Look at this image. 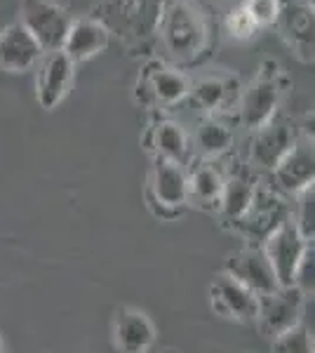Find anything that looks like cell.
Segmentation results:
<instances>
[{
	"label": "cell",
	"mask_w": 315,
	"mask_h": 353,
	"mask_svg": "<svg viewBox=\"0 0 315 353\" xmlns=\"http://www.w3.org/2000/svg\"><path fill=\"white\" fill-rule=\"evenodd\" d=\"M158 28L167 52L179 61L196 59L207 43V26L196 0H163Z\"/></svg>",
	"instance_id": "1"
},
{
	"label": "cell",
	"mask_w": 315,
	"mask_h": 353,
	"mask_svg": "<svg viewBox=\"0 0 315 353\" xmlns=\"http://www.w3.org/2000/svg\"><path fill=\"white\" fill-rule=\"evenodd\" d=\"M296 139H299L296 125L287 121V118L273 116L263 128L254 130V139H252V149H250L252 165L271 172L287 156V151L296 144Z\"/></svg>",
	"instance_id": "10"
},
{
	"label": "cell",
	"mask_w": 315,
	"mask_h": 353,
	"mask_svg": "<svg viewBox=\"0 0 315 353\" xmlns=\"http://www.w3.org/2000/svg\"><path fill=\"white\" fill-rule=\"evenodd\" d=\"M146 205L153 212V217L160 221H174L181 217V212H184V208H170V205H165V203H158L156 198H151L148 193H146Z\"/></svg>",
	"instance_id": "28"
},
{
	"label": "cell",
	"mask_w": 315,
	"mask_h": 353,
	"mask_svg": "<svg viewBox=\"0 0 315 353\" xmlns=\"http://www.w3.org/2000/svg\"><path fill=\"white\" fill-rule=\"evenodd\" d=\"M210 301L212 309L216 316L228 318V321L238 323H254L256 311H259V297H256L252 290L240 285L238 281H233L226 273L212 281L210 285Z\"/></svg>",
	"instance_id": "11"
},
{
	"label": "cell",
	"mask_w": 315,
	"mask_h": 353,
	"mask_svg": "<svg viewBox=\"0 0 315 353\" xmlns=\"http://www.w3.org/2000/svg\"><path fill=\"white\" fill-rule=\"evenodd\" d=\"M292 219V205L287 203V196H283L273 186H266L259 181L254 196H252L250 208L238 221H233L231 229L243 236L247 245L261 248L263 241L271 236L278 226Z\"/></svg>",
	"instance_id": "2"
},
{
	"label": "cell",
	"mask_w": 315,
	"mask_h": 353,
	"mask_svg": "<svg viewBox=\"0 0 315 353\" xmlns=\"http://www.w3.org/2000/svg\"><path fill=\"white\" fill-rule=\"evenodd\" d=\"M243 8L254 19L256 26L276 24L280 14V0H245Z\"/></svg>",
	"instance_id": "26"
},
{
	"label": "cell",
	"mask_w": 315,
	"mask_h": 353,
	"mask_svg": "<svg viewBox=\"0 0 315 353\" xmlns=\"http://www.w3.org/2000/svg\"><path fill=\"white\" fill-rule=\"evenodd\" d=\"M276 24L285 41L303 61H313V0H287L280 3Z\"/></svg>",
	"instance_id": "13"
},
{
	"label": "cell",
	"mask_w": 315,
	"mask_h": 353,
	"mask_svg": "<svg viewBox=\"0 0 315 353\" xmlns=\"http://www.w3.org/2000/svg\"><path fill=\"white\" fill-rule=\"evenodd\" d=\"M191 94L205 111H219L228 104L231 97V85L221 78H203L198 85L191 88Z\"/></svg>",
	"instance_id": "23"
},
{
	"label": "cell",
	"mask_w": 315,
	"mask_h": 353,
	"mask_svg": "<svg viewBox=\"0 0 315 353\" xmlns=\"http://www.w3.org/2000/svg\"><path fill=\"white\" fill-rule=\"evenodd\" d=\"M278 76L280 71L276 61H266L256 81L245 90L243 101H240V121L252 132L263 128L278 113L280 94H283Z\"/></svg>",
	"instance_id": "5"
},
{
	"label": "cell",
	"mask_w": 315,
	"mask_h": 353,
	"mask_svg": "<svg viewBox=\"0 0 315 353\" xmlns=\"http://www.w3.org/2000/svg\"><path fill=\"white\" fill-rule=\"evenodd\" d=\"M0 353H3V349H0Z\"/></svg>",
	"instance_id": "29"
},
{
	"label": "cell",
	"mask_w": 315,
	"mask_h": 353,
	"mask_svg": "<svg viewBox=\"0 0 315 353\" xmlns=\"http://www.w3.org/2000/svg\"><path fill=\"white\" fill-rule=\"evenodd\" d=\"M196 144L203 156L219 158L233 146V130L219 118L207 116L205 121H200L196 130Z\"/></svg>",
	"instance_id": "22"
},
{
	"label": "cell",
	"mask_w": 315,
	"mask_h": 353,
	"mask_svg": "<svg viewBox=\"0 0 315 353\" xmlns=\"http://www.w3.org/2000/svg\"><path fill=\"white\" fill-rule=\"evenodd\" d=\"M21 26L31 33L43 52L64 48L73 19L54 0H21Z\"/></svg>",
	"instance_id": "4"
},
{
	"label": "cell",
	"mask_w": 315,
	"mask_h": 353,
	"mask_svg": "<svg viewBox=\"0 0 315 353\" xmlns=\"http://www.w3.org/2000/svg\"><path fill=\"white\" fill-rule=\"evenodd\" d=\"M148 92L156 101L165 106L179 104L181 99H186L191 94V83L184 73L174 71V68H156L148 76Z\"/></svg>",
	"instance_id": "21"
},
{
	"label": "cell",
	"mask_w": 315,
	"mask_h": 353,
	"mask_svg": "<svg viewBox=\"0 0 315 353\" xmlns=\"http://www.w3.org/2000/svg\"><path fill=\"white\" fill-rule=\"evenodd\" d=\"M151 146L156 149L160 158H167V161L176 165H186L188 156H191V146H188V137L181 130V125L174 121H163L151 130ZM148 146V149H151Z\"/></svg>",
	"instance_id": "20"
},
{
	"label": "cell",
	"mask_w": 315,
	"mask_h": 353,
	"mask_svg": "<svg viewBox=\"0 0 315 353\" xmlns=\"http://www.w3.org/2000/svg\"><path fill=\"white\" fill-rule=\"evenodd\" d=\"M108 45V31L99 24L96 19H76L68 28V36L64 41V52L68 59L76 61H88L104 52Z\"/></svg>",
	"instance_id": "18"
},
{
	"label": "cell",
	"mask_w": 315,
	"mask_h": 353,
	"mask_svg": "<svg viewBox=\"0 0 315 353\" xmlns=\"http://www.w3.org/2000/svg\"><path fill=\"white\" fill-rule=\"evenodd\" d=\"M146 193L156 198L158 203H165L170 208H186L188 205V174L184 165H176L167 158H156V165L151 170Z\"/></svg>",
	"instance_id": "15"
},
{
	"label": "cell",
	"mask_w": 315,
	"mask_h": 353,
	"mask_svg": "<svg viewBox=\"0 0 315 353\" xmlns=\"http://www.w3.org/2000/svg\"><path fill=\"white\" fill-rule=\"evenodd\" d=\"M226 26H228V31H231V36L233 38H250L252 33L256 31V26L254 24V19L247 14V10L240 5L238 10H233L231 14H228V21H226Z\"/></svg>",
	"instance_id": "27"
},
{
	"label": "cell",
	"mask_w": 315,
	"mask_h": 353,
	"mask_svg": "<svg viewBox=\"0 0 315 353\" xmlns=\"http://www.w3.org/2000/svg\"><path fill=\"white\" fill-rule=\"evenodd\" d=\"M43 48L19 21L0 31V68L8 73H26L43 57Z\"/></svg>",
	"instance_id": "14"
},
{
	"label": "cell",
	"mask_w": 315,
	"mask_h": 353,
	"mask_svg": "<svg viewBox=\"0 0 315 353\" xmlns=\"http://www.w3.org/2000/svg\"><path fill=\"white\" fill-rule=\"evenodd\" d=\"M223 273L238 281L240 285L252 290L256 297H266V294L276 292L280 288L266 254L256 245H245V248L228 254L226 264H223Z\"/></svg>",
	"instance_id": "8"
},
{
	"label": "cell",
	"mask_w": 315,
	"mask_h": 353,
	"mask_svg": "<svg viewBox=\"0 0 315 353\" xmlns=\"http://www.w3.org/2000/svg\"><path fill=\"white\" fill-rule=\"evenodd\" d=\"M273 353H313V334L303 323L273 337Z\"/></svg>",
	"instance_id": "24"
},
{
	"label": "cell",
	"mask_w": 315,
	"mask_h": 353,
	"mask_svg": "<svg viewBox=\"0 0 315 353\" xmlns=\"http://www.w3.org/2000/svg\"><path fill=\"white\" fill-rule=\"evenodd\" d=\"M299 203H296V212L292 214V221L294 226L299 229V233L306 238L308 243H313V236H315V193H313V186L303 189L301 193H296Z\"/></svg>",
	"instance_id": "25"
},
{
	"label": "cell",
	"mask_w": 315,
	"mask_h": 353,
	"mask_svg": "<svg viewBox=\"0 0 315 353\" xmlns=\"http://www.w3.org/2000/svg\"><path fill=\"white\" fill-rule=\"evenodd\" d=\"M223 191V174L216 165L200 163L198 168L188 174V203L207 210V212H219Z\"/></svg>",
	"instance_id": "19"
},
{
	"label": "cell",
	"mask_w": 315,
	"mask_h": 353,
	"mask_svg": "<svg viewBox=\"0 0 315 353\" xmlns=\"http://www.w3.org/2000/svg\"><path fill=\"white\" fill-rule=\"evenodd\" d=\"M273 189L283 196H296L303 189L313 186L315 179V153L313 134H303L287 151V156L271 170Z\"/></svg>",
	"instance_id": "7"
},
{
	"label": "cell",
	"mask_w": 315,
	"mask_h": 353,
	"mask_svg": "<svg viewBox=\"0 0 315 353\" xmlns=\"http://www.w3.org/2000/svg\"><path fill=\"white\" fill-rule=\"evenodd\" d=\"M113 339L120 353H146L156 344V325L144 311L123 309L113 325Z\"/></svg>",
	"instance_id": "16"
},
{
	"label": "cell",
	"mask_w": 315,
	"mask_h": 353,
	"mask_svg": "<svg viewBox=\"0 0 315 353\" xmlns=\"http://www.w3.org/2000/svg\"><path fill=\"white\" fill-rule=\"evenodd\" d=\"M308 245L311 243L301 236L292 219L285 221L283 226H278V229L263 241L261 250H263V254H266L273 273H276V281L280 288L294 285L296 266H299Z\"/></svg>",
	"instance_id": "6"
},
{
	"label": "cell",
	"mask_w": 315,
	"mask_h": 353,
	"mask_svg": "<svg viewBox=\"0 0 315 353\" xmlns=\"http://www.w3.org/2000/svg\"><path fill=\"white\" fill-rule=\"evenodd\" d=\"M73 81V61L68 59L64 50L45 52L40 57L38 76H36V94L38 104L45 111H52L61 104V99L68 94Z\"/></svg>",
	"instance_id": "12"
},
{
	"label": "cell",
	"mask_w": 315,
	"mask_h": 353,
	"mask_svg": "<svg viewBox=\"0 0 315 353\" xmlns=\"http://www.w3.org/2000/svg\"><path fill=\"white\" fill-rule=\"evenodd\" d=\"M303 304L306 297L292 288H278L276 292L259 297V311H256V325H259L261 334L266 337H278L285 330L294 327L296 323H301L303 316Z\"/></svg>",
	"instance_id": "9"
},
{
	"label": "cell",
	"mask_w": 315,
	"mask_h": 353,
	"mask_svg": "<svg viewBox=\"0 0 315 353\" xmlns=\"http://www.w3.org/2000/svg\"><path fill=\"white\" fill-rule=\"evenodd\" d=\"M259 179L254 176L250 168H236L223 176V191H221V205H219V217L223 224L231 226L245 214L250 208L252 196H254Z\"/></svg>",
	"instance_id": "17"
},
{
	"label": "cell",
	"mask_w": 315,
	"mask_h": 353,
	"mask_svg": "<svg viewBox=\"0 0 315 353\" xmlns=\"http://www.w3.org/2000/svg\"><path fill=\"white\" fill-rule=\"evenodd\" d=\"M163 0H104L99 24L128 41H144L158 28Z\"/></svg>",
	"instance_id": "3"
}]
</instances>
